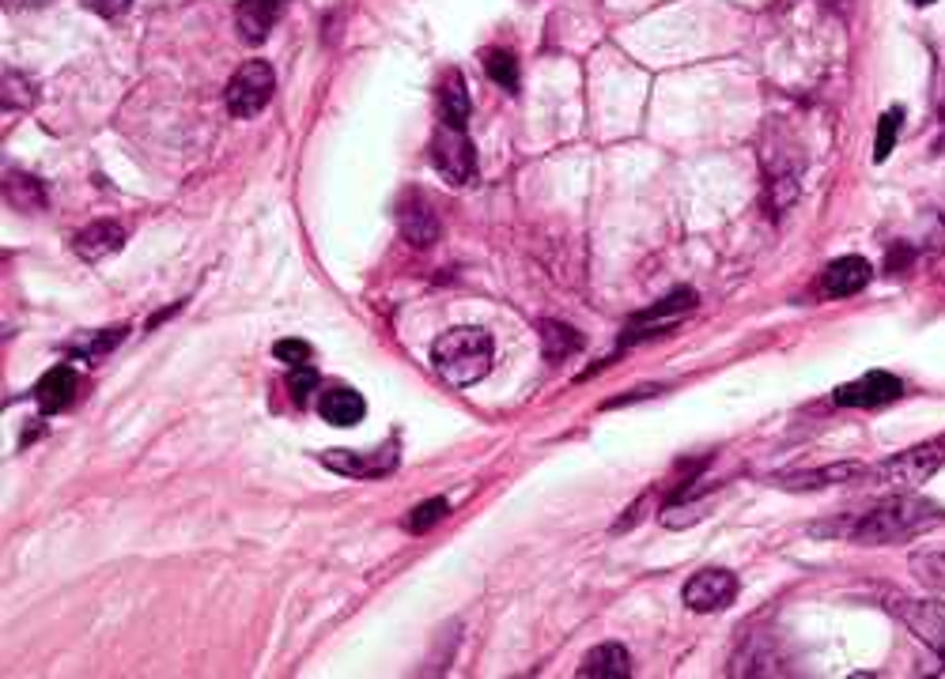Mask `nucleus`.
Segmentation results:
<instances>
[{"label":"nucleus","instance_id":"33","mask_svg":"<svg viewBox=\"0 0 945 679\" xmlns=\"http://www.w3.org/2000/svg\"><path fill=\"white\" fill-rule=\"evenodd\" d=\"M273 4H276V8H281V4H284V0H273Z\"/></svg>","mask_w":945,"mask_h":679},{"label":"nucleus","instance_id":"3","mask_svg":"<svg viewBox=\"0 0 945 679\" xmlns=\"http://www.w3.org/2000/svg\"><path fill=\"white\" fill-rule=\"evenodd\" d=\"M942 465H945V442H926V446L896 453L893 460H885L874 473H867V479L878 487H889V491H915V487L926 484Z\"/></svg>","mask_w":945,"mask_h":679},{"label":"nucleus","instance_id":"8","mask_svg":"<svg viewBox=\"0 0 945 679\" xmlns=\"http://www.w3.org/2000/svg\"><path fill=\"white\" fill-rule=\"evenodd\" d=\"M322 465L329 468V473H340V476H390L393 468H398V449H393V442H386L382 449L375 453H356V449H326L322 453Z\"/></svg>","mask_w":945,"mask_h":679},{"label":"nucleus","instance_id":"12","mask_svg":"<svg viewBox=\"0 0 945 679\" xmlns=\"http://www.w3.org/2000/svg\"><path fill=\"white\" fill-rule=\"evenodd\" d=\"M398 226H401V234L417 250H424V246H431V242L439 238L435 208H431L424 197H409V201L398 208Z\"/></svg>","mask_w":945,"mask_h":679},{"label":"nucleus","instance_id":"10","mask_svg":"<svg viewBox=\"0 0 945 679\" xmlns=\"http://www.w3.org/2000/svg\"><path fill=\"white\" fill-rule=\"evenodd\" d=\"M870 276H874V268H870V261L867 257H836L832 265L825 268V276H821V287H825V295H832V298H848V295H854V291H862V287L870 284Z\"/></svg>","mask_w":945,"mask_h":679},{"label":"nucleus","instance_id":"26","mask_svg":"<svg viewBox=\"0 0 945 679\" xmlns=\"http://www.w3.org/2000/svg\"><path fill=\"white\" fill-rule=\"evenodd\" d=\"M318 385V370L311 367V362H303V367H292V378H287V389H292L295 404H307V393Z\"/></svg>","mask_w":945,"mask_h":679},{"label":"nucleus","instance_id":"30","mask_svg":"<svg viewBox=\"0 0 945 679\" xmlns=\"http://www.w3.org/2000/svg\"><path fill=\"white\" fill-rule=\"evenodd\" d=\"M122 332L125 329H106V337H95L92 343H84V348H80V356H103L106 348H114V343L122 340Z\"/></svg>","mask_w":945,"mask_h":679},{"label":"nucleus","instance_id":"28","mask_svg":"<svg viewBox=\"0 0 945 679\" xmlns=\"http://www.w3.org/2000/svg\"><path fill=\"white\" fill-rule=\"evenodd\" d=\"M273 351H276V359L287 362V367H303V362H311V348L303 340H281Z\"/></svg>","mask_w":945,"mask_h":679},{"label":"nucleus","instance_id":"20","mask_svg":"<svg viewBox=\"0 0 945 679\" xmlns=\"http://www.w3.org/2000/svg\"><path fill=\"white\" fill-rule=\"evenodd\" d=\"M4 197H8V204H12L15 212H39V208L46 204L42 185L34 178H27V174H8L4 178Z\"/></svg>","mask_w":945,"mask_h":679},{"label":"nucleus","instance_id":"2","mask_svg":"<svg viewBox=\"0 0 945 679\" xmlns=\"http://www.w3.org/2000/svg\"><path fill=\"white\" fill-rule=\"evenodd\" d=\"M431 362H435L439 378L447 385H476L496 362V343L484 329L476 325H462V329L443 332L435 343H431Z\"/></svg>","mask_w":945,"mask_h":679},{"label":"nucleus","instance_id":"29","mask_svg":"<svg viewBox=\"0 0 945 679\" xmlns=\"http://www.w3.org/2000/svg\"><path fill=\"white\" fill-rule=\"evenodd\" d=\"M87 8L106 15V20H118V15H125L133 8V0H87Z\"/></svg>","mask_w":945,"mask_h":679},{"label":"nucleus","instance_id":"18","mask_svg":"<svg viewBox=\"0 0 945 679\" xmlns=\"http://www.w3.org/2000/svg\"><path fill=\"white\" fill-rule=\"evenodd\" d=\"M439 114H443V125L465 129V117H470V91H465L462 72H447L443 84H439Z\"/></svg>","mask_w":945,"mask_h":679},{"label":"nucleus","instance_id":"11","mask_svg":"<svg viewBox=\"0 0 945 679\" xmlns=\"http://www.w3.org/2000/svg\"><path fill=\"white\" fill-rule=\"evenodd\" d=\"M692 306H696V291H689V287H685V291H678V295H665L662 303H654L651 310H643L632 325H628L624 343L647 337L651 329H665V321H678V317L689 314Z\"/></svg>","mask_w":945,"mask_h":679},{"label":"nucleus","instance_id":"22","mask_svg":"<svg viewBox=\"0 0 945 679\" xmlns=\"http://www.w3.org/2000/svg\"><path fill=\"white\" fill-rule=\"evenodd\" d=\"M484 72H489L496 84H503L507 91L518 87V61L511 57L507 50H489L484 53Z\"/></svg>","mask_w":945,"mask_h":679},{"label":"nucleus","instance_id":"13","mask_svg":"<svg viewBox=\"0 0 945 679\" xmlns=\"http://www.w3.org/2000/svg\"><path fill=\"white\" fill-rule=\"evenodd\" d=\"M579 676L582 679H628L632 676V657H628L624 646L617 641H601L594 646L579 665Z\"/></svg>","mask_w":945,"mask_h":679},{"label":"nucleus","instance_id":"14","mask_svg":"<svg viewBox=\"0 0 945 679\" xmlns=\"http://www.w3.org/2000/svg\"><path fill=\"white\" fill-rule=\"evenodd\" d=\"M318 412H322V420L333 423V427H356V423L367 415V404L356 389L337 385V389H329V393H322Z\"/></svg>","mask_w":945,"mask_h":679},{"label":"nucleus","instance_id":"7","mask_svg":"<svg viewBox=\"0 0 945 679\" xmlns=\"http://www.w3.org/2000/svg\"><path fill=\"white\" fill-rule=\"evenodd\" d=\"M685 604L692 612H723L726 604H734L737 596V582L731 570L723 566H707L700 574H692L685 582Z\"/></svg>","mask_w":945,"mask_h":679},{"label":"nucleus","instance_id":"21","mask_svg":"<svg viewBox=\"0 0 945 679\" xmlns=\"http://www.w3.org/2000/svg\"><path fill=\"white\" fill-rule=\"evenodd\" d=\"M900 121H904V110H900V106H893L889 114H881L878 136H874V159H878V162H885L889 156H893L896 136H900Z\"/></svg>","mask_w":945,"mask_h":679},{"label":"nucleus","instance_id":"25","mask_svg":"<svg viewBox=\"0 0 945 679\" xmlns=\"http://www.w3.org/2000/svg\"><path fill=\"white\" fill-rule=\"evenodd\" d=\"M443 518H447V502L443 498H431V502H420L405 524H409V532H428L431 524H439Z\"/></svg>","mask_w":945,"mask_h":679},{"label":"nucleus","instance_id":"27","mask_svg":"<svg viewBox=\"0 0 945 679\" xmlns=\"http://www.w3.org/2000/svg\"><path fill=\"white\" fill-rule=\"evenodd\" d=\"M912 570L923 577L926 585L945 588V555H915V559H912Z\"/></svg>","mask_w":945,"mask_h":679},{"label":"nucleus","instance_id":"1","mask_svg":"<svg viewBox=\"0 0 945 679\" xmlns=\"http://www.w3.org/2000/svg\"><path fill=\"white\" fill-rule=\"evenodd\" d=\"M945 513L934 502H926L920 495H893L889 502L874 506L870 513H862L859 521H851L848 540L854 543H896L907 537H923L934 524H942Z\"/></svg>","mask_w":945,"mask_h":679},{"label":"nucleus","instance_id":"32","mask_svg":"<svg viewBox=\"0 0 945 679\" xmlns=\"http://www.w3.org/2000/svg\"><path fill=\"white\" fill-rule=\"evenodd\" d=\"M912 4H920V8H926V4H934V0H912Z\"/></svg>","mask_w":945,"mask_h":679},{"label":"nucleus","instance_id":"19","mask_svg":"<svg viewBox=\"0 0 945 679\" xmlns=\"http://www.w3.org/2000/svg\"><path fill=\"white\" fill-rule=\"evenodd\" d=\"M72 389H76V374H72V367H53L50 374L39 382V389H34V396H39L42 412H61V407H69V401H72Z\"/></svg>","mask_w":945,"mask_h":679},{"label":"nucleus","instance_id":"31","mask_svg":"<svg viewBox=\"0 0 945 679\" xmlns=\"http://www.w3.org/2000/svg\"><path fill=\"white\" fill-rule=\"evenodd\" d=\"M938 151H945V110H942V136H938Z\"/></svg>","mask_w":945,"mask_h":679},{"label":"nucleus","instance_id":"4","mask_svg":"<svg viewBox=\"0 0 945 679\" xmlns=\"http://www.w3.org/2000/svg\"><path fill=\"white\" fill-rule=\"evenodd\" d=\"M431 167L443 174L450 185H465L476 174V151L473 140L465 136V129H454V125H439L435 136H431Z\"/></svg>","mask_w":945,"mask_h":679},{"label":"nucleus","instance_id":"9","mask_svg":"<svg viewBox=\"0 0 945 679\" xmlns=\"http://www.w3.org/2000/svg\"><path fill=\"white\" fill-rule=\"evenodd\" d=\"M904 385H900L896 374H885V370H870L862 374L859 382H848L836 389V404L840 407H881V404H893L900 401Z\"/></svg>","mask_w":945,"mask_h":679},{"label":"nucleus","instance_id":"5","mask_svg":"<svg viewBox=\"0 0 945 679\" xmlns=\"http://www.w3.org/2000/svg\"><path fill=\"white\" fill-rule=\"evenodd\" d=\"M273 91H276L273 65H265V61H246L228 84V110L235 117H254L258 110L269 106Z\"/></svg>","mask_w":945,"mask_h":679},{"label":"nucleus","instance_id":"17","mask_svg":"<svg viewBox=\"0 0 945 679\" xmlns=\"http://www.w3.org/2000/svg\"><path fill=\"white\" fill-rule=\"evenodd\" d=\"M276 15H281V8L273 4V0H242L235 20H239V34L246 42H265L269 31H273Z\"/></svg>","mask_w":945,"mask_h":679},{"label":"nucleus","instance_id":"15","mask_svg":"<svg viewBox=\"0 0 945 679\" xmlns=\"http://www.w3.org/2000/svg\"><path fill=\"white\" fill-rule=\"evenodd\" d=\"M122 242H125V231L118 223L98 220V223L84 226V231L76 234V253L84 261H103V257H111V253H118Z\"/></svg>","mask_w":945,"mask_h":679},{"label":"nucleus","instance_id":"6","mask_svg":"<svg viewBox=\"0 0 945 679\" xmlns=\"http://www.w3.org/2000/svg\"><path fill=\"white\" fill-rule=\"evenodd\" d=\"M889 608L896 612V619L904 623L923 646H931L934 654L945 660V604L942 601H893Z\"/></svg>","mask_w":945,"mask_h":679},{"label":"nucleus","instance_id":"24","mask_svg":"<svg viewBox=\"0 0 945 679\" xmlns=\"http://www.w3.org/2000/svg\"><path fill=\"white\" fill-rule=\"evenodd\" d=\"M571 348H579V337H575L567 325H545V356L548 359H564Z\"/></svg>","mask_w":945,"mask_h":679},{"label":"nucleus","instance_id":"23","mask_svg":"<svg viewBox=\"0 0 945 679\" xmlns=\"http://www.w3.org/2000/svg\"><path fill=\"white\" fill-rule=\"evenodd\" d=\"M34 103V84L23 72H4V110H27Z\"/></svg>","mask_w":945,"mask_h":679},{"label":"nucleus","instance_id":"16","mask_svg":"<svg viewBox=\"0 0 945 679\" xmlns=\"http://www.w3.org/2000/svg\"><path fill=\"white\" fill-rule=\"evenodd\" d=\"M867 476V468L859 465H828L813 468V473H790L779 476L783 487H795V491H817V487H836V484H854V479Z\"/></svg>","mask_w":945,"mask_h":679}]
</instances>
